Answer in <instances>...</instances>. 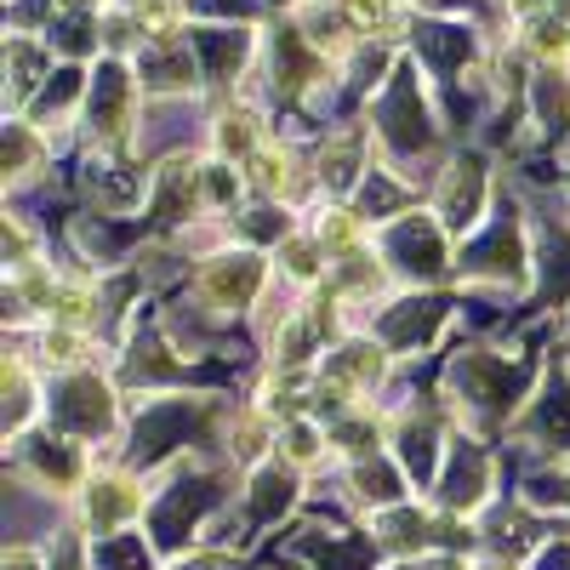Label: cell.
<instances>
[{"label": "cell", "instance_id": "obj_1", "mask_svg": "<svg viewBox=\"0 0 570 570\" xmlns=\"http://www.w3.org/2000/svg\"><path fill=\"white\" fill-rule=\"evenodd\" d=\"M131 513H137V485H131V480H115V473H104V480L86 485V525H91V531H115V525H126Z\"/></svg>", "mask_w": 570, "mask_h": 570}, {"label": "cell", "instance_id": "obj_2", "mask_svg": "<svg viewBox=\"0 0 570 570\" xmlns=\"http://www.w3.org/2000/svg\"><path fill=\"white\" fill-rule=\"evenodd\" d=\"M257 274H263V263H257V257L212 263V268H206V279H200V292H206L212 303H234V308H240V303L257 292Z\"/></svg>", "mask_w": 570, "mask_h": 570}, {"label": "cell", "instance_id": "obj_3", "mask_svg": "<svg viewBox=\"0 0 570 570\" xmlns=\"http://www.w3.org/2000/svg\"><path fill=\"white\" fill-rule=\"evenodd\" d=\"M314 240H320V252H331V257H348L354 246H360V217L354 212H325L320 223H314Z\"/></svg>", "mask_w": 570, "mask_h": 570}, {"label": "cell", "instance_id": "obj_4", "mask_svg": "<svg viewBox=\"0 0 570 570\" xmlns=\"http://www.w3.org/2000/svg\"><path fill=\"white\" fill-rule=\"evenodd\" d=\"M252 183L263 188V195H274V188L292 183V160H285L279 149H257L252 155Z\"/></svg>", "mask_w": 570, "mask_h": 570}, {"label": "cell", "instance_id": "obj_5", "mask_svg": "<svg viewBox=\"0 0 570 570\" xmlns=\"http://www.w3.org/2000/svg\"><path fill=\"white\" fill-rule=\"evenodd\" d=\"M52 314H58V325L80 331L91 314H98V297H91V292H80V285H69V292H58V297H52Z\"/></svg>", "mask_w": 570, "mask_h": 570}, {"label": "cell", "instance_id": "obj_6", "mask_svg": "<svg viewBox=\"0 0 570 570\" xmlns=\"http://www.w3.org/2000/svg\"><path fill=\"white\" fill-rule=\"evenodd\" d=\"M252 137H257L252 115H234V120H223V126H217V142H223V149H228V160H240V155H252Z\"/></svg>", "mask_w": 570, "mask_h": 570}, {"label": "cell", "instance_id": "obj_7", "mask_svg": "<svg viewBox=\"0 0 570 570\" xmlns=\"http://www.w3.org/2000/svg\"><path fill=\"white\" fill-rule=\"evenodd\" d=\"M137 23L149 35H171L177 29V7L171 0H137Z\"/></svg>", "mask_w": 570, "mask_h": 570}, {"label": "cell", "instance_id": "obj_8", "mask_svg": "<svg viewBox=\"0 0 570 570\" xmlns=\"http://www.w3.org/2000/svg\"><path fill=\"white\" fill-rule=\"evenodd\" d=\"M46 343H52V348H46V360H52V365H80L86 360V343H80V331H52V337H46Z\"/></svg>", "mask_w": 570, "mask_h": 570}, {"label": "cell", "instance_id": "obj_9", "mask_svg": "<svg viewBox=\"0 0 570 570\" xmlns=\"http://www.w3.org/2000/svg\"><path fill=\"white\" fill-rule=\"evenodd\" d=\"M320 445H325V440L314 434L308 422H292V428H285V451H292L297 462H314V456H320Z\"/></svg>", "mask_w": 570, "mask_h": 570}, {"label": "cell", "instance_id": "obj_10", "mask_svg": "<svg viewBox=\"0 0 570 570\" xmlns=\"http://www.w3.org/2000/svg\"><path fill=\"white\" fill-rule=\"evenodd\" d=\"M348 23L354 29H383L389 23V0H348Z\"/></svg>", "mask_w": 570, "mask_h": 570}, {"label": "cell", "instance_id": "obj_11", "mask_svg": "<svg viewBox=\"0 0 570 570\" xmlns=\"http://www.w3.org/2000/svg\"><path fill=\"white\" fill-rule=\"evenodd\" d=\"M285 263H292V274H297V279H314V274H320V252H314V246H303V240L285 246Z\"/></svg>", "mask_w": 570, "mask_h": 570}, {"label": "cell", "instance_id": "obj_12", "mask_svg": "<svg viewBox=\"0 0 570 570\" xmlns=\"http://www.w3.org/2000/svg\"><path fill=\"white\" fill-rule=\"evenodd\" d=\"M348 371H371V376H376V354L354 348V354H348ZM331 389H337V394H348V376H331Z\"/></svg>", "mask_w": 570, "mask_h": 570}]
</instances>
